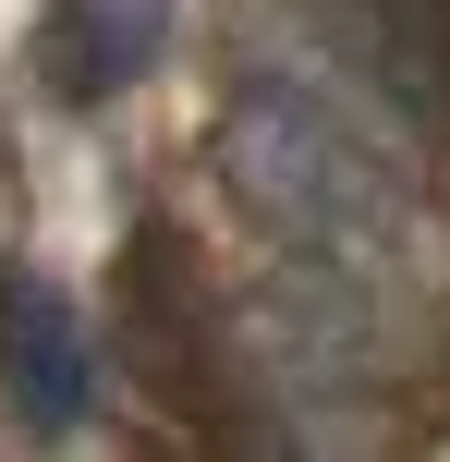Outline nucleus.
Masks as SVG:
<instances>
[{"label":"nucleus","instance_id":"3","mask_svg":"<svg viewBox=\"0 0 450 462\" xmlns=\"http://www.w3.org/2000/svg\"><path fill=\"white\" fill-rule=\"evenodd\" d=\"M317 13L402 110H427V122L450 110V0H317Z\"/></svg>","mask_w":450,"mask_h":462},{"label":"nucleus","instance_id":"4","mask_svg":"<svg viewBox=\"0 0 450 462\" xmlns=\"http://www.w3.org/2000/svg\"><path fill=\"white\" fill-rule=\"evenodd\" d=\"M146 61H159V0H110L97 13V49H86V86H122Z\"/></svg>","mask_w":450,"mask_h":462},{"label":"nucleus","instance_id":"1","mask_svg":"<svg viewBox=\"0 0 450 462\" xmlns=\"http://www.w3.org/2000/svg\"><path fill=\"white\" fill-rule=\"evenodd\" d=\"M219 171H232L243 208L280 231L305 268H329V280H390V255H402V231H414L402 183H390L317 97H292V86H243L232 97Z\"/></svg>","mask_w":450,"mask_h":462},{"label":"nucleus","instance_id":"2","mask_svg":"<svg viewBox=\"0 0 450 462\" xmlns=\"http://www.w3.org/2000/svg\"><path fill=\"white\" fill-rule=\"evenodd\" d=\"M0 377H13V402H24L37 439H61V426L86 414V341H73V304L49 292L37 268L0 280Z\"/></svg>","mask_w":450,"mask_h":462}]
</instances>
